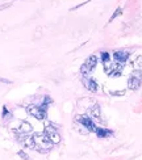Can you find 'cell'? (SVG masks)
Listing matches in <instances>:
<instances>
[{
	"label": "cell",
	"instance_id": "14",
	"mask_svg": "<svg viewBox=\"0 0 142 160\" xmlns=\"http://www.w3.org/2000/svg\"><path fill=\"white\" fill-rule=\"evenodd\" d=\"M121 12H123V9H121V8H117V9H116V12H114V15L111 17L109 21H112V20H114V18H116L117 16H120V15H121Z\"/></svg>",
	"mask_w": 142,
	"mask_h": 160
},
{
	"label": "cell",
	"instance_id": "4",
	"mask_svg": "<svg viewBox=\"0 0 142 160\" xmlns=\"http://www.w3.org/2000/svg\"><path fill=\"white\" fill-rule=\"evenodd\" d=\"M96 64H97V58L95 55H91L86 61V63L80 67V74H82V76H88L91 72L96 68Z\"/></svg>",
	"mask_w": 142,
	"mask_h": 160
},
{
	"label": "cell",
	"instance_id": "13",
	"mask_svg": "<svg viewBox=\"0 0 142 160\" xmlns=\"http://www.w3.org/2000/svg\"><path fill=\"white\" fill-rule=\"evenodd\" d=\"M111 61V55L108 54L107 51H103L101 52V62L103 63H107V62H109Z\"/></svg>",
	"mask_w": 142,
	"mask_h": 160
},
{
	"label": "cell",
	"instance_id": "17",
	"mask_svg": "<svg viewBox=\"0 0 142 160\" xmlns=\"http://www.w3.org/2000/svg\"><path fill=\"white\" fill-rule=\"evenodd\" d=\"M112 95H124V92H112Z\"/></svg>",
	"mask_w": 142,
	"mask_h": 160
},
{
	"label": "cell",
	"instance_id": "6",
	"mask_svg": "<svg viewBox=\"0 0 142 160\" xmlns=\"http://www.w3.org/2000/svg\"><path fill=\"white\" fill-rule=\"evenodd\" d=\"M75 121L79 122L80 125L83 126V128H86L88 131H95L96 130V126H95L93 121H92V118L90 116H87V114H83V116H76L75 117Z\"/></svg>",
	"mask_w": 142,
	"mask_h": 160
},
{
	"label": "cell",
	"instance_id": "2",
	"mask_svg": "<svg viewBox=\"0 0 142 160\" xmlns=\"http://www.w3.org/2000/svg\"><path fill=\"white\" fill-rule=\"evenodd\" d=\"M123 68H124L123 63H118V62L111 63V61H109V62L104 63V70H105V72H107L108 75L113 76V78L120 76V74L123 72Z\"/></svg>",
	"mask_w": 142,
	"mask_h": 160
},
{
	"label": "cell",
	"instance_id": "10",
	"mask_svg": "<svg viewBox=\"0 0 142 160\" xmlns=\"http://www.w3.org/2000/svg\"><path fill=\"white\" fill-rule=\"evenodd\" d=\"M33 128H32V125L29 122H26V121H23L21 125H20V128L17 130V132H21V134H26L28 135L29 132H32Z\"/></svg>",
	"mask_w": 142,
	"mask_h": 160
},
{
	"label": "cell",
	"instance_id": "16",
	"mask_svg": "<svg viewBox=\"0 0 142 160\" xmlns=\"http://www.w3.org/2000/svg\"><path fill=\"white\" fill-rule=\"evenodd\" d=\"M0 82H2V83H5V84H11V83H12L11 80H8V79H4V78H0Z\"/></svg>",
	"mask_w": 142,
	"mask_h": 160
},
{
	"label": "cell",
	"instance_id": "3",
	"mask_svg": "<svg viewBox=\"0 0 142 160\" xmlns=\"http://www.w3.org/2000/svg\"><path fill=\"white\" fill-rule=\"evenodd\" d=\"M46 106L47 105H41V106H37V105H29L26 108V112L29 113L30 116H33L37 119H45L46 118Z\"/></svg>",
	"mask_w": 142,
	"mask_h": 160
},
{
	"label": "cell",
	"instance_id": "5",
	"mask_svg": "<svg viewBox=\"0 0 142 160\" xmlns=\"http://www.w3.org/2000/svg\"><path fill=\"white\" fill-rule=\"evenodd\" d=\"M142 84V71H133L128 80V87L132 91H137Z\"/></svg>",
	"mask_w": 142,
	"mask_h": 160
},
{
	"label": "cell",
	"instance_id": "11",
	"mask_svg": "<svg viewBox=\"0 0 142 160\" xmlns=\"http://www.w3.org/2000/svg\"><path fill=\"white\" fill-rule=\"evenodd\" d=\"M95 132H96V135H97L99 138H101V139L108 138V137H111V135H112V131H111V130H108V129H104V128H96Z\"/></svg>",
	"mask_w": 142,
	"mask_h": 160
},
{
	"label": "cell",
	"instance_id": "15",
	"mask_svg": "<svg viewBox=\"0 0 142 160\" xmlns=\"http://www.w3.org/2000/svg\"><path fill=\"white\" fill-rule=\"evenodd\" d=\"M18 155H20V156H21L23 159H25V160H30V158H29L28 155H26V154H25V152H23V151H20V152H18Z\"/></svg>",
	"mask_w": 142,
	"mask_h": 160
},
{
	"label": "cell",
	"instance_id": "9",
	"mask_svg": "<svg viewBox=\"0 0 142 160\" xmlns=\"http://www.w3.org/2000/svg\"><path fill=\"white\" fill-rule=\"evenodd\" d=\"M113 58L116 62L124 64V62H126L128 58H129V52L125 51V50H117V51L113 52Z\"/></svg>",
	"mask_w": 142,
	"mask_h": 160
},
{
	"label": "cell",
	"instance_id": "1",
	"mask_svg": "<svg viewBox=\"0 0 142 160\" xmlns=\"http://www.w3.org/2000/svg\"><path fill=\"white\" fill-rule=\"evenodd\" d=\"M33 141H34V148L39 152H49L53 147V143L47 137V134L44 131V132H36V134H33Z\"/></svg>",
	"mask_w": 142,
	"mask_h": 160
},
{
	"label": "cell",
	"instance_id": "7",
	"mask_svg": "<svg viewBox=\"0 0 142 160\" xmlns=\"http://www.w3.org/2000/svg\"><path fill=\"white\" fill-rule=\"evenodd\" d=\"M45 132L47 134V137H49V139L51 141L53 144H58L60 142V135L59 132L57 131V129L54 128L53 125H46L45 126Z\"/></svg>",
	"mask_w": 142,
	"mask_h": 160
},
{
	"label": "cell",
	"instance_id": "12",
	"mask_svg": "<svg viewBox=\"0 0 142 160\" xmlns=\"http://www.w3.org/2000/svg\"><path fill=\"white\" fill-rule=\"evenodd\" d=\"M91 117H92V118H96V119H100L101 113H100L99 105H93L92 108H91Z\"/></svg>",
	"mask_w": 142,
	"mask_h": 160
},
{
	"label": "cell",
	"instance_id": "8",
	"mask_svg": "<svg viewBox=\"0 0 142 160\" xmlns=\"http://www.w3.org/2000/svg\"><path fill=\"white\" fill-rule=\"evenodd\" d=\"M82 83H83V85H84L88 91H91V92H96V91H97V84H96V82H95L93 79H91L90 76H82Z\"/></svg>",
	"mask_w": 142,
	"mask_h": 160
}]
</instances>
